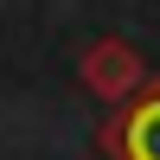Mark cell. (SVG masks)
<instances>
[{
  "label": "cell",
  "instance_id": "obj_1",
  "mask_svg": "<svg viewBox=\"0 0 160 160\" xmlns=\"http://www.w3.org/2000/svg\"><path fill=\"white\" fill-rule=\"evenodd\" d=\"M102 141H109L115 160H160V83L128 102V109L102 128Z\"/></svg>",
  "mask_w": 160,
  "mask_h": 160
},
{
  "label": "cell",
  "instance_id": "obj_2",
  "mask_svg": "<svg viewBox=\"0 0 160 160\" xmlns=\"http://www.w3.org/2000/svg\"><path fill=\"white\" fill-rule=\"evenodd\" d=\"M83 77H90V90H102V96H122V90L141 77V58L128 45H96L90 64H83Z\"/></svg>",
  "mask_w": 160,
  "mask_h": 160
}]
</instances>
